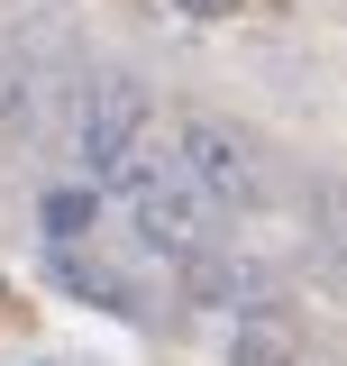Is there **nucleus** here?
Masks as SVG:
<instances>
[{"mask_svg":"<svg viewBox=\"0 0 347 366\" xmlns=\"http://www.w3.org/2000/svg\"><path fill=\"white\" fill-rule=\"evenodd\" d=\"M119 211H129V238L146 257H165V266H192L211 247V229H219V211L201 202V183L183 174L174 156H137L119 174Z\"/></svg>","mask_w":347,"mask_h":366,"instance_id":"nucleus-1","label":"nucleus"},{"mask_svg":"<svg viewBox=\"0 0 347 366\" xmlns=\"http://www.w3.org/2000/svg\"><path fill=\"white\" fill-rule=\"evenodd\" d=\"M146 129H156V101H146V83H129V74H91V83L74 92L64 147H74V165H83L91 183H119L137 156H146Z\"/></svg>","mask_w":347,"mask_h":366,"instance_id":"nucleus-2","label":"nucleus"},{"mask_svg":"<svg viewBox=\"0 0 347 366\" xmlns=\"http://www.w3.org/2000/svg\"><path fill=\"white\" fill-rule=\"evenodd\" d=\"M174 165L201 183L211 211H256L265 202V156H256V137L228 129V119H183L174 129Z\"/></svg>","mask_w":347,"mask_h":366,"instance_id":"nucleus-3","label":"nucleus"},{"mask_svg":"<svg viewBox=\"0 0 347 366\" xmlns=\"http://www.w3.org/2000/svg\"><path fill=\"white\" fill-rule=\"evenodd\" d=\"M228 366H302V339L283 312H238L228 330Z\"/></svg>","mask_w":347,"mask_h":366,"instance_id":"nucleus-4","label":"nucleus"},{"mask_svg":"<svg viewBox=\"0 0 347 366\" xmlns=\"http://www.w3.org/2000/svg\"><path fill=\"white\" fill-rule=\"evenodd\" d=\"M256 293V266H238V257H192V302H247Z\"/></svg>","mask_w":347,"mask_h":366,"instance_id":"nucleus-5","label":"nucleus"},{"mask_svg":"<svg viewBox=\"0 0 347 366\" xmlns=\"http://www.w3.org/2000/svg\"><path fill=\"white\" fill-rule=\"evenodd\" d=\"M91 220H101V202H91V183H64V192H46V229H55V238H83Z\"/></svg>","mask_w":347,"mask_h":366,"instance_id":"nucleus-6","label":"nucleus"},{"mask_svg":"<svg viewBox=\"0 0 347 366\" xmlns=\"http://www.w3.org/2000/svg\"><path fill=\"white\" fill-rule=\"evenodd\" d=\"M174 9H183V19H228L238 0H174Z\"/></svg>","mask_w":347,"mask_h":366,"instance_id":"nucleus-7","label":"nucleus"},{"mask_svg":"<svg viewBox=\"0 0 347 366\" xmlns=\"http://www.w3.org/2000/svg\"><path fill=\"white\" fill-rule=\"evenodd\" d=\"M28 366H55V357H28Z\"/></svg>","mask_w":347,"mask_h":366,"instance_id":"nucleus-8","label":"nucleus"}]
</instances>
